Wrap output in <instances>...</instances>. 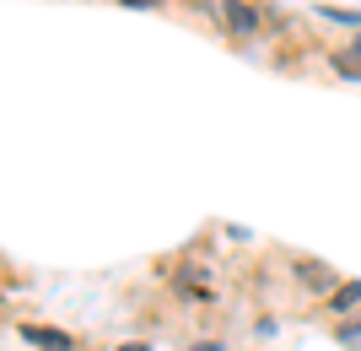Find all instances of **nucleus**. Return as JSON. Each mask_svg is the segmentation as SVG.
Masks as SVG:
<instances>
[{
  "label": "nucleus",
  "instance_id": "f257e3e1",
  "mask_svg": "<svg viewBox=\"0 0 361 351\" xmlns=\"http://www.w3.org/2000/svg\"><path fill=\"white\" fill-rule=\"evenodd\" d=\"M216 16L226 22V32H238V38H254L264 28V11H259L254 0H216Z\"/></svg>",
  "mask_w": 361,
  "mask_h": 351
},
{
  "label": "nucleus",
  "instance_id": "f03ea898",
  "mask_svg": "<svg viewBox=\"0 0 361 351\" xmlns=\"http://www.w3.org/2000/svg\"><path fill=\"white\" fill-rule=\"evenodd\" d=\"M291 275H297L307 292H318V297H329V292L340 287V275H334L324 260H291Z\"/></svg>",
  "mask_w": 361,
  "mask_h": 351
},
{
  "label": "nucleus",
  "instance_id": "7ed1b4c3",
  "mask_svg": "<svg viewBox=\"0 0 361 351\" xmlns=\"http://www.w3.org/2000/svg\"><path fill=\"white\" fill-rule=\"evenodd\" d=\"M324 314H334V319H356V314H361V281H340V287L324 297Z\"/></svg>",
  "mask_w": 361,
  "mask_h": 351
},
{
  "label": "nucleus",
  "instance_id": "20e7f679",
  "mask_svg": "<svg viewBox=\"0 0 361 351\" xmlns=\"http://www.w3.org/2000/svg\"><path fill=\"white\" fill-rule=\"evenodd\" d=\"M16 335L27 340V346H38V351H75V340L65 335V330H49V324H16Z\"/></svg>",
  "mask_w": 361,
  "mask_h": 351
},
{
  "label": "nucleus",
  "instance_id": "39448f33",
  "mask_svg": "<svg viewBox=\"0 0 361 351\" xmlns=\"http://www.w3.org/2000/svg\"><path fill=\"white\" fill-rule=\"evenodd\" d=\"M329 71H340L345 81H361V38L350 49H329Z\"/></svg>",
  "mask_w": 361,
  "mask_h": 351
},
{
  "label": "nucleus",
  "instance_id": "423d86ee",
  "mask_svg": "<svg viewBox=\"0 0 361 351\" xmlns=\"http://www.w3.org/2000/svg\"><path fill=\"white\" fill-rule=\"evenodd\" d=\"M318 16H329V22H345V28H361V16L345 11V6H318Z\"/></svg>",
  "mask_w": 361,
  "mask_h": 351
},
{
  "label": "nucleus",
  "instance_id": "0eeeda50",
  "mask_svg": "<svg viewBox=\"0 0 361 351\" xmlns=\"http://www.w3.org/2000/svg\"><path fill=\"white\" fill-rule=\"evenodd\" d=\"M340 346H361V314L356 319H340Z\"/></svg>",
  "mask_w": 361,
  "mask_h": 351
},
{
  "label": "nucleus",
  "instance_id": "6e6552de",
  "mask_svg": "<svg viewBox=\"0 0 361 351\" xmlns=\"http://www.w3.org/2000/svg\"><path fill=\"white\" fill-rule=\"evenodd\" d=\"M119 6H135V11H146V6H167V0H119Z\"/></svg>",
  "mask_w": 361,
  "mask_h": 351
},
{
  "label": "nucleus",
  "instance_id": "1a4fd4ad",
  "mask_svg": "<svg viewBox=\"0 0 361 351\" xmlns=\"http://www.w3.org/2000/svg\"><path fill=\"white\" fill-rule=\"evenodd\" d=\"M189 351H226L221 340H200V346H189Z\"/></svg>",
  "mask_w": 361,
  "mask_h": 351
},
{
  "label": "nucleus",
  "instance_id": "9d476101",
  "mask_svg": "<svg viewBox=\"0 0 361 351\" xmlns=\"http://www.w3.org/2000/svg\"><path fill=\"white\" fill-rule=\"evenodd\" d=\"M119 351H151V346H140V340H130V346H119Z\"/></svg>",
  "mask_w": 361,
  "mask_h": 351
}]
</instances>
